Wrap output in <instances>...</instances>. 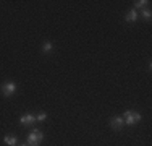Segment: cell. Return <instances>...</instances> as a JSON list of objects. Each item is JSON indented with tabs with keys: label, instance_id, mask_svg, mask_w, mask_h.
Here are the masks:
<instances>
[{
	"label": "cell",
	"instance_id": "6da1fadb",
	"mask_svg": "<svg viewBox=\"0 0 152 146\" xmlns=\"http://www.w3.org/2000/svg\"><path fill=\"white\" fill-rule=\"evenodd\" d=\"M44 140V133H42L41 130L34 128L29 133V136H28V146H39V143Z\"/></svg>",
	"mask_w": 152,
	"mask_h": 146
},
{
	"label": "cell",
	"instance_id": "7a4b0ae2",
	"mask_svg": "<svg viewBox=\"0 0 152 146\" xmlns=\"http://www.w3.org/2000/svg\"><path fill=\"white\" fill-rule=\"evenodd\" d=\"M123 120H125L126 125H136L137 122L141 120V114H137V112H133V111H126L125 114H123Z\"/></svg>",
	"mask_w": 152,
	"mask_h": 146
},
{
	"label": "cell",
	"instance_id": "3957f363",
	"mask_svg": "<svg viewBox=\"0 0 152 146\" xmlns=\"http://www.w3.org/2000/svg\"><path fill=\"white\" fill-rule=\"evenodd\" d=\"M16 83L15 81H7V83H3L2 85V88H0V89H2V94L5 97H10V96H13V94L16 93Z\"/></svg>",
	"mask_w": 152,
	"mask_h": 146
},
{
	"label": "cell",
	"instance_id": "277c9868",
	"mask_svg": "<svg viewBox=\"0 0 152 146\" xmlns=\"http://www.w3.org/2000/svg\"><path fill=\"white\" fill-rule=\"evenodd\" d=\"M123 125H125V120H123V117L115 115V117H112V119H110V127H112L113 130H121Z\"/></svg>",
	"mask_w": 152,
	"mask_h": 146
},
{
	"label": "cell",
	"instance_id": "5b68a950",
	"mask_svg": "<svg viewBox=\"0 0 152 146\" xmlns=\"http://www.w3.org/2000/svg\"><path fill=\"white\" fill-rule=\"evenodd\" d=\"M34 122H36V115H32V114H24V115L20 117L21 125H32Z\"/></svg>",
	"mask_w": 152,
	"mask_h": 146
},
{
	"label": "cell",
	"instance_id": "8992f818",
	"mask_svg": "<svg viewBox=\"0 0 152 146\" xmlns=\"http://www.w3.org/2000/svg\"><path fill=\"white\" fill-rule=\"evenodd\" d=\"M125 20L128 21V23H134V21L137 20V12L134 8L133 10H128V12H126V15H125Z\"/></svg>",
	"mask_w": 152,
	"mask_h": 146
},
{
	"label": "cell",
	"instance_id": "52a82bcc",
	"mask_svg": "<svg viewBox=\"0 0 152 146\" xmlns=\"http://www.w3.org/2000/svg\"><path fill=\"white\" fill-rule=\"evenodd\" d=\"M3 141H5V145H8V146H15L18 143L16 136H12V135H7V136L3 138Z\"/></svg>",
	"mask_w": 152,
	"mask_h": 146
},
{
	"label": "cell",
	"instance_id": "ba28073f",
	"mask_svg": "<svg viewBox=\"0 0 152 146\" xmlns=\"http://www.w3.org/2000/svg\"><path fill=\"white\" fill-rule=\"evenodd\" d=\"M50 50H53V44L52 42H44V46H42V52L44 54H47V52H50Z\"/></svg>",
	"mask_w": 152,
	"mask_h": 146
},
{
	"label": "cell",
	"instance_id": "9c48e42d",
	"mask_svg": "<svg viewBox=\"0 0 152 146\" xmlns=\"http://www.w3.org/2000/svg\"><path fill=\"white\" fill-rule=\"evenodd\" d=\"M146 5H149V2H147V0H137V2H134V10L136 8H144Z\"/></svg>",
	"mask_w": 152,
	"mask_h": 146
},
{
	"label": "cell",
	"instance_id": "30bf717a",
	"mask_svg": "<svg viewBox=\"0 0 152 146\" xmlns=\"http://www.w3.org/2000/svg\"><path fill=\"white\" fill-rule=\"evenodd\" d=\"M45 119H47V114H45V112H39V114L36 115V122H44Z\"/></svg>",
	"mask_w": 152,
	"mask_h": 146
},
{
	"label": "cell",
	"instance_id": "8fae6325",
	"mask_svg": "<svg viewBox=\"0 0 152 146\" xmlns=\"http://www.w3.org/2000/svg\"><path fill=\"white\" fill-rule=\"evenodd\" d=\"M151 10H142V15H141V16H142L144 18V20H147V21H149L151 20Z\"/></svg>",
	"mask_w": 152,
	"mask_h": 146
},
{
	"label": "cell",
	"instance_id": "7c38bea8",
	"mask_svg": "<svg viewBox=\"0 0 152 146\" xmlns=\"http://www.w3.org/2000/svg\"><path fill=\"white\" fill-rule=\"evenodd\" d=\"M18 146H26V145H18Z\"/></svg>",
	"mask_w": 152,
	"mask_h": 146
}]
</instances>
